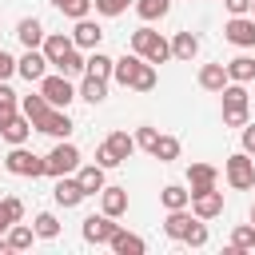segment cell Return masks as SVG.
<instances>
[{"label":"cell","mask_w":255,"mask_h":255,"mask_svg":"<svg viewBox=\"0 0 255 255\" xmlns=\"http://www.w3.org/2000/svg\"><path fill=\"white\" fill-rule=\"evenodd\" d=\"M151 155H155L159 163H171V159H179V139H175V135H159V139L151 143Z\"/></svg>","instance_id":"cell-31"},{"label":"cell","mask_w":255,"mask_h":255,"mask_svg":"<svg viewBox=\"0 0 255 255\" xmlns=\"http://www.w3.org/2000/svg\"><path fill=\"white\" fill-rule=\"evenodd\" d=\"M104 171H108V167L92 163V167H80V175H76V179L84 183V191H88V195H100V191L108 187V183H104Z\"/></svg>","instance_id":"cell-26"},{"label":"cell","mask_w":255,"mask_h":255,"mask_svg":"<svg viewBox=\"0 0 255 255\" xmlns=\"http://www.w3.org/2000/svg\"><path fill=\"white\" fill-rule=\"evenodd\" d=\"M20 112H24L28 120H32V128H40V124L48 120V112H52V104L44 100V92H36V96H24V100H20Z\"/></svg>","instance_id":"cell-17"},{"label":"cell","mask_w":255,"mask_h":255,"mask_svg":"<svg viewBox=\"0 0 255 255\" xmlns=\"http://www.w3.org/2000/svg\"><path fill=\"white\" fill-rule=\"evenodd\" d=\"M155 139H159V131H155V128H139V131H135V143H139L143 151H151V143H155Z\"/></svg>","instance_id":"cell-44"},{"label":"cell","mask_w":255,"mask_h":255,"mask_svg":"<svg viewBox=\"0 0 255 255\" xmlns=\"http://www.w3.org/2000/svg\"><path fill=\"white\" fill-rule=\"evenodd\" d=\"M139 68H143V56H139V52L120 56V60H116V68H112V80H116V84H124V88H131V84H135V76H139Z\"/></svg>","instance_id":"cell-14"},{"label":"cell","mask_w":255,"mask_h":255,"mask_svg":"<svg viewBox=\"0 0 255 255\" xmlns=\"http://www.w3.org/2000/svg\"><path fill=\"white\" fill-rule=\"evenodd\" d=\"M215 179H219V171H215L211 163H191V167H187V183H191V191L215 187Z\"/></svg>","instance_id":"cell-22"},{"label":"cell","mask_w":255,"mask_h":255,"mask_svg":"<svg viewBox=\"0 0 255 255\" xmlns=\"http://www.w3.org/2000/svg\"><path fill=\"white\" fill-rule=\"evenodd\" d=\"M219 96H223V124L227 128H243L247 124V84H235L231 80Z\"/></svg>","instance_id":"cell-2"},{"label":"cell","mask_w":255,"mask_h":255,"mask_svg":"<svg viewBox=\"0 0 255 255\" xmlns=\"http://www.w3.org/2000/svg\"><path fill=\"white\" fill-rule=\"evenodd\" d=\"M191 223H195V219L187 215V207H175V211H167V219H163V231H167L171 239H183Z\"/></svg>","instance_id":"cell-23"},{"label":"cell","mask_w":255,"mask_h":255,"mask_svg":"<svg viewBox=\"0 0 255 255\" xmlns=\"http://www.w3.org/2000/svg\"><path fill=\"white\" fill-rule=\"evenodd\" d=\"M12 112H20V96L8 88V80H0V120L12 116Z\"/></svg>","instance_id":"cell-39"},{"label":"cell","mask_w":255,"mask_h":255,"mask_svg":"<svg viewBox=\"0 0 255 255\" xmlns=\"http://www.w3.org/2000/svg\"><path fill=\"white\" fill-rule=\"evenodd\" d=\"M32 227H36V235H40V239H56V235H60V223H56V215H52V211H40Z\"/></svg>","instance_id":"cell-37"},{"label":"cell","mask_w":255,"mask_h":255,"mask_svg":"<svg viewBox=\"0 0 255 255\" xmlns=\"http://www.w3.org/2000/svg\"><path fill=\"white\" fill-rule=\"evenodd\" d=\"M72 40H76V48H88V52H92V48H100V40H104V28H100L96 20H88V16H84V20H76V28H72Z\"/></svg>","instance_id":"cell-13"},{"label":"cell","mask_w":255,"mask_h":255,"mask_svg":"<svg viewBox=\"0 0 255 255\" xmlns=\"http://www.w3.org/2000/svg\"><path fill=\"white\" fill-rule=\"evenodd\" d=\"M40 48H44L48 64H60V60H64V56H68V52L76 48V40H72V36H60V32H56V36H44V44H40Z\"/></svg>","instance_id":"cell-20"},{"label":"cell","mask_w":255,"mask_h":255,"mask_svg":"<svg viewBox=\"0 0 255 255\" xmlns=\"http://www.w3.org/2000/svg\"><path fill=\"white\" fill-rule=\"evenodd\" d=\"M104 143H108V147H112V151L120 155V163H124V159H131V151L139 147V143H135V135H128V131H112V135H108Z\"/></svg>","instance_id":"cell-29"},{"label":"cell","mask_w":255,"mask_h":255,"mask_svg":"<svg viewBox=\"0 0 255 255\" xmlns=\"http://www.w3.org/2000/svg\"><path fill=\"white\" fill-rule=\"evenodd\" d=\"M131 52H139L147 64L171 60V44H167L159 32H151V28H135V32H131Z\"/></svg>","instance_id":"cell-1"},{"label":"cell","mask_w":255,"mask_h":255,"mask_svg":"<svg viewBox=\"0 0 255 255\" xmlns=\"http://www.w3.org/2000/svg\"><path fill=\"white\" fill-rule=\"evenodd\" d=\"M231 247L235 251H255V223H239L231 231Z\"/></svg>","instance_id":"cell-35"},{"label":"cell","mask_w":255,"mask_h":255,"mask_svg":"<svg viewBox=\"0 0 255 255\" xmlns=\"http://www.w3.org/2000/svg\"><path fill=\"white\" fill-rule=\"evenodd\" d=\"M227 84H231L227 64H203V68H199V88H203V92H223Z\"/></svg>","instance_id":"cell-15"},{"label":"cell","mask_w":255,"mask_h":255,"mask_svg":"<svg viewBox=\"0 0 255 255\" xmlns=\"http://www.w3.org/2000/svg\"><path fill=\"white\" fill-rule=\"evenodd\" d=\"M131 88H135V92H151V88H155V64L143 60V68H139V76H135Z\"/></svg>","instance_id":"cell-41"},{"label":"cell","mask_w":255,"mask_h":255,"mask_svg":"<svg viewBox=\"0 0 255 255\" xmlns=\"http://www.w3.org/2000/svg\"><path fill=\"white\" fill-rule=\"evenodd\" d=\"M191 211H195L199 219H215V215H223V191H219V187L191 191Z\"/></svg>","instance_id":"cell-8"},{"label":"cell","mask_w":255,"mask_h":255,"mask_svg":"<svg viewBox=\"0 0 255 255\" xmlns=\"http://www.w3.org/2000/svg\"><path fill=\"white\" fill-rule=\"evenodd\" d=\"M167 8H171V0H135V12L143 20H159V16H167Z\"/></svg>","instance_id":"cell-36"},{"label":"cell","mask_w":255,"mask_h":255,"mask_svg":"<svg viewBox=\"0 0 255 255\" xmlns=\"http://www.w3.org/2000/svg\"><path fill=\"white\" fill-rule=\"evenodd\" d=\"M251 223H255V203H251Z\"/></svg>","instance_id":"cell-49"},{"label":"cell","mask_w":255,"mask_h":255,"mask_svg":"<svg viewBox=\"0 0 255 255\" xmlns=\"http://www.w3.org/2000/svg\"><path fill=\"white\" fill-rule=\"evenodd\" d=\"M243 151L255 155V124H243Z\"/></svg>","instance_id":"cell-47"},{"label":"cell","mask_w":255,"mask_h":255,"mask_svg":"<svg viewBox=\"0 0 255 255\" xmlns=\"http://www.w3.org/2000/svg\"><path fill=\"white\" fill-rule=\"evenodd\" d=\"M84 195H88V191H84V183H80V179H68V175H60V179H56V187H52V199H56L60 207H76Z\"/></svg>","instance_id":"cell-12"},{"label":"cell","mask_w":255,"mask_h":255,"mask_svg":"<svg viewBox=\"0 0 255 255\" xmlns=\"http://www.w3.org/2000/svg\"><path fill=\"white\" fill-rule=\"evenodd\" d=\"M32 239H36V227H28V223H12V227H8V243H12V251H28Z\"/></svg>","instance_id":"cell-32"},{"label":"cell","mask_w":255,"mask_h":255,"mask_svg":"<svg viewBox=\"0 0 255 255\" xmlns=\"http://www.w3.org/2000/svg\"><path fill=\"white\" fill-rule=\"evenodd\" d=\"M223 4H227L231 16H247V12H251V0H223Z\"/></svg>","instance_id":"cell-46"},{"label":"cell","mask_w":255,"mask_h":255,"mask_svg":"<svg viewBox=\"0 0 255 255\" xmlns=\"http://www.w3.org/2000/svg\"><path fill=\"white\" fill-rule=\"evenodd\" d=\"M0 135H4L8 143H24V139L32 135V120H28L24 112H12V116L0 120Z\"/></svg>","instance_id":"cell-11"},{"label":"cell","mask_w":255,"mask_h":255,"mask_svg":"<svg viewBox=\"0 0 255 255\" xmlns=\"http://www.w3.org/2000/svg\"><path fill=\"white\" fill-rule=\"evenodd\" d=\"M159 199H163L167 211H175V207H187V203H191V191H183L179 183H167V187L159 191Z\"/></svg>","instance_id":"cell-34"},{"label":"cell","mask_w":255,"mask_h":255,"mask_svg":"<svg viewBox=\"0 0 255 255\" xmlns=\"http://www.w3.org/2000/svg\"><path fill=\"white\" fill-rule=\"evenodd\" d=\"M251 12H255V0H251Z\"/></svg>","instance_id":"cell-50"},{"label":"cell","mask_w":255,"mask_h":255,"mask_svg":"<svg viewBox=\"0 0 255 255\" xmlns=\"http://www.w3.org/2000/svg\"><path fill=\"white\" fill-rule=\"evenodd\" d=\"M16 36H20L24 48H40V44H44V28H40V20H32V16L16 24Z\"/></svg>","instance_id":"cell-24"},{"label":"cell","mask_w":255,"mask_h":255,"mask_svg":"<svg viewBox=\"0 0 255 255\" xmlns=\"http://www.w3.org/2000/svg\"><path fill=\"white\" fill-rule=\"evenodd\" d=\"M112 68H116V60H112V56H104L100 48H92V56H88V76L112 80Z\"/></svg>","instance_id":"cell-30"},{"label":"cell","mask_w":255,"mask_h":255,"mask_svg":"<svg viewBox=\"0 0 255 255\" xmlns=\"http://www.w3.org/2000/svg\"><path fill=\"white\" fill-rule=\"evenodd\" d=\"M56 72L72 80V76H80V72H88V56H80V52L72 48V52H68V56H64L60 64H56Z\"/></svg>","instance_id":"cell-33"},{"label":"cell","mask_w":255,"mask_h":255,"mask_svg":"<svg viewBox=\"0 0 255 255\" xmlns=\"http://www.w3.org/2000/svg\"><path fill=\"white\" fill-rule=\"evenodd\" d=\"M8 76H16V60L0 48V80H8Z\"/></svg>","instance_id":"cell-45"},{"label":"cell","mask_w":255,"mask_h":255,"mask_svg":"<svg viewBox=\"0 0 255 255\" xmlns=\"http://www.w3.org/2000/svg\"><path fill=\"white\" fill-rule=\"evenodd\" d=\"M108 247H112L116 255H143V247H147V243H143L139 235H131V231H124V227H120V231L112 235V243H108Z\"/></svg>","instance_id":"cell-21"},{"label":"cell","mask_w":255,"mask_h":255,"mask_svg":"<svg viewBox=\"0 0 255 255\" xmlns=\"http://www.w3.org/2000/svg\"><path fill=\"white\" fill-rule=\"evenodd\" d=\"M40 92H44V100H48L52 108H68V104L80 96L68 76H44V80H40Z\"/></svg>","instance_id":"cell-6"},{"label":"cell","mask_w":255,"mask_h":255,"mask_svg":"<svg viewBox=\"0 0 255 255\" xmlns=\"http://www.w3.org/2000/svg\"><path fill=\"white\" fill-rule=\"evenodd\" d=\"M96 4V12L100 16H120V12H128V4L131 0H92Z\"/></svg>","instance_id":"cell-42"},{"label":"cell","mask_w":255,"mask_h":255,"mask_svg":"<svg viewBox=\"0 0 255 255\" xmlns=\"http://www.w3.org/2000/svg\"><path fill=\"white\" fill-rule=\"evenodd\" d=\"M100 207H104L112 219H120V215L128 211V187H104V191H100Z\"/></svg>","instance_id":"cell-18"},{"label":"cell","mask_w":255,"mask_h":255,"mask_svg":"<svg viewBox=\"0 0 255 255\" xmlns=\"http://www.w3.org/2000/svg\"><path fill=\"white\" fill-rule=\"evenodd\" d=\"M223 171H227V183H231L235 191H251V187H255V159H251L247 151H235V155H227Z\"/></svg>","instance_id":"cell-4"},{"label":"cell","mask_w":255,"mask_h":255,"mask_svg":"<svg viewBox=\"0 0 255 255\" xmlns=\"http://www.w3.org/2000/svg\"><path fill=\"white\" fill-rule=\"evenodd\" d=\"M227 76H231L235 84H251V80H255V60H251V56H235V60H227Z\"/></svg>","instance_id":"cell-27"},{"label":"cell","mask_w":255,"mask_h":255,"mask_svg":"<svg viewBox=\"0 0 255 255\" xmlns=\"http://www.w3.org/2000/svg\"><path fill=\"white\" fill-rule=\"evenodd\" d=\"M183 243H187V247H203V243H207V223H203L199 215H195V223L187 227V235H183Z\"/></svg>","instance_id":"cell-40"},{"label":"cell","mask_w":255,"mask_h":255,"mask_svg":"<svg viewBox=\"0 0 255 255\" xmlns=\"http://www.w3.org/2000/svg\"><path fill=\"white\" fill-rule=\"evenodd\" d=\"M64 16H72V20H84L88 12H92V0H52Z\"/></svg>","instance_id":"cell-38"},{"label":"cell","mask_w":255,"mask_h":255,"mask_svg":"<svg viewBox=\"0 0 255 255\" xmlns=\"http://www.w3.org/2000/svg\"><path fill=\"white\" fill-rule=\"evenodd\" d=\"M16 72H20L24 80H36V84H40V80L48 76V56H44V48H28V52L16 60Z\"/></svg>","instance_id":"cell-10"},{"label":"cell","mask_w":255,"mask_h":255,"mask_svg":"<svg viewBox=\"0 0 255 255\" xmlns=\"http://www.w3.org/2000/svg\"><path fill=\"white\" fill-rule=\"evenodd\" d=\"M96 163H100V167H120V155H116L108 143H100V147H96Z\"/></svg>","instance_id":"cell-43"},{"label":"cell","mask_w":255,"mask_h":255,"mask_svg":"<svg viewBox=\"0 0 255 255\" xmlns=\"http://www.w3.org/2000/svg\"><path fill=\"white\" fill-rule=\"evenodd\" d=\"M76 167H80V147L68 143V139H60V143L44 155V175H52V179H60V175H68V171H76Z\"/></svg>","instance_id":"cell-3"},{"label":"cell","mask_w":255,"mask_h":255,"mask_svg":"<svg viewBox=\"0 0 255 255\" xmlns=\"http://www.w3.org/2000/svg\"><path fill=\"white\" fill-rule=\"evenodd\" d=\"M4 167H8L12 175H28V179L44 175V159H40V155H32L24 143H12V151L4 155Z\"/></svg>","instance_id":"cell-5"},{"label":"cell","mask_w":255,"mask_h":255,"mask_svg":"<svg viewBox=\"0 0 255 255\" xmlns=\"http://www.w3.org/2000/svg\"><path fill=\"white\" fill-rule=\"evenodd\" d=\"M24 219V203L16 199V195H8V199H0V235L12 227V223H20Z\"/></svg>","instance_id":"cell-28"},{"label":"cell","mask_w":255,"mask_h":255,"mask_svg":"<svg viewBox=\"0 0 255 255\" xmlns=\"http://www.w3.org/2000/svg\"><path fill=\"white\" fill-rule=\"evenodd\" d=\"M171 56L183 60V64H191V60L199 56V36H191V32H175V40H171Z\"/></svg>","instance_id":"cell-19"},{"label":"cell","mask_w":255,"mask_h":255,"mask_svg":"<svg viewBox=\"0 0 255 255\" xmlns=\"http://www.w3.org/2000/svg\"><path fill=\"white\" fill-rule=\"evenodd\" d=\"M72 128H76V124L68 120V108H52V112H48V120H44L36 131H48V135H56V139H68V135H72Z\"/></svg>","instance_id":"cell-16"},{"label":"cell","mask_w":255,"mask_h":255,"mask_svg":"<svg viewBox=\"0 0 255 255\" xmlns=\"http://www.w3.org/2000/svg\"><path fill=\"white\" fill-rule=\"evenodd\" d=\"M104 96H108V80H100V76H88V72H84L80 100H88V104H104Z\"/></svg>","instance_id":"cell-25"},{"label":"cell","mask_w":255,"mask_h":255,"mask_svg":"<svg viewBox=\"0 0 255 255\" xmlns=\"http://www.w3.org/2000/svg\"><path fill=\"white\" fill-rule=\"evenodd\" d=\"M80 231H84V239H88V243H96V247H100V243H112V235L120 231V223H112V215H108V211H100V215H88Z\"/></svg>","instance_id":"cell-7"},{"label":"cell","mask_w":255,"mask_h":255,"mask_svg":"<svg viewBox=\"0 0 255 255\" xmlns=\"http://www.w3.org/2000/svg\"><path fill=\"white\" fill-rule=\"evenodd\" d=\"M223 36L235 48H255V16H231L223 24Z\"/></svg>","instance_id":"cell-9"},{"label":"cell","mask_w":255,"mask_h":255,"mask_svg":"<svg viewBox=\"0 0 255 255\" xmlns=\"http://www.w3.org/2000/svg\"><path fill=\"white\" fill-rule=\"evenodd\" d=\"M8 251H12V243H8V239H0V255H8Z\"/></svg>","instance_id":"cell-48"}]
</instances>
